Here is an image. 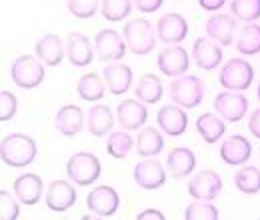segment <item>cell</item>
I'll return each instance as SVG.
<instances>
[{
    "mask_svg": "<svg viewBox=\"0 0 260 220\" xmlns=\"http://www.w3.org/2000/svg\"><path fill=\"white\" fill-rule=\"evenodd\" d=\"M36 156H38V144L28 134L14 132V134L4 136L0 142V160L6 166L22 168V166L32 164Z\"/></svg>",
    "mask_w": 260,
    "mask_h": 220,
    "instance_id": "6da1fadb",
    "label": "cell"
},
{
    "mask_svg": "<svg viewBox=\"0 0 260 220\" xmlns=\"http://www.w3.org/2000/svg\"><path fill=\"white\" fill-rule=\"evenodd\" d=\"M122 36L132 54L144 56L156 48V30L146 18H132L124 24Z\"/></svg>",
    "mask_w": 260,
    "mask_h": 220,
    "instance_id": "7a4b0ae2",
    "label": "cell"
},
{
    "mask_svg": "<svg viewBox=\"0 0 260 220\" xmlns=\"http://www.w3.org/2000/svg\"><path fill=\"white\" fill-rule=\"evenodd\" d=\"M102 174V162L92 152H74L66 162V176L78 186L94 184Z\"/></svg>",
    "mask_w": 260,
    "mask_h": 220,
    "instance_id": "3957f363",
    "label": "cell"
},
{
    "mask_svg": "<svg viewBox=\"0 0 260 220\" xmlns=\"http://www.w3.org/2000/svg\"><path fill=\"white\" fill-rule=\"evenodd\" d=\"M168 96L172 98L174 104L182 106L184 110L196 108L204 100V82L192 74L176 76L168 84Z\"/></svg>",
    "mask_w": 260,
    "mask_h": 220,
    "instance_id": "277c9868",
    "label": "cell"
},
{
    "mask_svg": "<svg viewBox=\"0 0 260 220\" xmlns=\"http://www.w3.org/2000/svg\"><path fill=\"white\" fill-rule=\"evenodd\" d=\"M44 76H46L44 62L38 56L22 54L10 66V78L22 90H32L36 86H40Z\"/></svg>",
    "mask_w": 260,
    "mask_h": 220,
    "instance_id": "5b68a950",
    "label": "cell"
},
{
    "mask_svg": "<svg viewBox=\"0 0 260 220\" xmlns=\"http://www.w3.org/2000/svg\"><path fill=\"white\" fill-rule=\"evenodd\" d=\"M254 80V68L252 64L244 58H230L218 74V82L224 90H234V92H244L250 88Z\"/></svg>",
    "mask_w": 260,
    "mask_h": 220,
    "instance_id": "8992f818",
    "label": "cell"
},
{
    "mask_svg": "<svg viewBox=\"0 0 260 220\" xmlns=\"http://www.w3.org/2000/svg\"><path fill=\"white\" fill-rule=\"evenodd\" d=\"M94 48H96L100 62H118L124 58L128 46H126V40L120 32L106 28V30H100L96 34Z\"/></svg>",
    "mask_w": 260,
    "mask_h": 220,
    "instance_id": "52a82bcc",
    "label": "cell"
},
{
    "mask_svg": "<svg viewBox=\"0 0 260 220\" xmlns=\"http://www.w3.org/2000/svg\"><path fill=\"white\" fill-rule=\"evenodd\" d=\"M214 112L226 122H240L248 112V98L242 92L224 90L214 96Z\"/></svg>",
    "mask_w": 260,
    "mask_h": 220,
    "instance_id": "ba28073f",
    "label": "cell"
},
{
    "mask_svg": "<svg viewBox=\"0 0 260 220\" xmlns=\"http://www.w3.org/2000/svg\"><path fill=\"white\" fill-rule=\"evenodd\" d=\"M86 208L90 212L98 214L100 218H106V216H114L120 208V196L118 192L108 186V184H102L96 186L88 192L86 196Z\"/></svg>",
    "mask_w": 260,
    "mask_h": 220,
    "instance_id": "9c48e42d",
    "label": "cell"
},
{
    "mask_svg": "<svg viewBox=\"0 0 260 220\" xmlns=\"http://www.w3.org/2000/svg\"><path fill=\"white\" fill-rule=\"evenodd\" d=\"M132 178H134L136 186H140V188L156 190L164 186V182H166V168L160 160H154V158L140 160L138 164H134Z\"/></svg>",
    "mask_w": 260,
    "mask_h": 220,
    "instance_id": "30bf717a",
    "label": "cell"
},
{
    "mask_svg": "<svg viewBox=\"0 0 260 220\" xmlns=\"http://www.w3.org/2000/svg\"><path fill=\"white\" fill-rule=\"evenodd\" d=\"M156 64H158V70L162 72L164 76L176 78V76L186 74V70L190 66V54L182 46L170 44V46H166L158 52Z\"/></svg>",
    "mask_w": 260,
    "mask_h": 220,
    "instance_id": "8fae6325",
    "label": "cell"
},
{
    "mask_svg": "<svg viewBox=\"0 0 260 220\" xmlns=\"http://www.w3.org/2000/svg\"><path fill=\"white\" fill-rule=\"evenodd\" d=\"M222 192V178L216 170H200L188 182V194L194 200H214Z\"/></svg>",
    "mask_w": 260,
    "mask_h": 220,
    "instance_id": "7c38bea8",
    "label": "cell"
},
{
    "mask_svg": "<svg viewBox=\"0 0 260 220\" xmlns=\"http://www.w3.org/2000/svg\"><path fill=\"white\" fill-rule=\"evenodd\" d=\"M116 120L124 130H140L148 120L146 104L138 98H126L116 106Z\"/></svg>",
    "mask_w": 260,
    "mask_h": 220,
    "instance_id": "4fadbf2b",
    "label": "cell"
},
{
    "mask_svg": "<svg viewBox=\"0 0 260 220\" xmlns=\"http://www.w3.org/2000/svg\"><path fill=\"white\" fill-rule=\"evenodd\" d=\"M44 202L52 212H64L76 202V188L68 180H52L44 192Z\"/></svg>",
    "mask_w": 260,
    "mask_h": 220,
    "instance_id": "5bb4252c",
    "label": "cell"
},
{
    "mask_svg": "<svg viewBox=\"0 0 260 220\" xmlns=\"http://www.w3.org/2000/svg\"><path fill=\"white\" fill-rule=\"evenodd\" d=\"M156 36L164 44H180L188 36V22L178 12H168L156 22Z\"/></svg>",
    "mask_w": 260,
    "mask_h": 220,
    "instance_id": "9a60e30c",
    "label": "cell"
},
{
    "mask_svg": "<svg viewBox=\"0 0 260 220\" xmlns=\"http://www.w3.org/2000/svg\"><path fill=\"white\" fill-rule=\"evenodd\" d=\"M156 122L166 136H182L188 128V114L178 104H166L156 112Z\"/></svg>",
    "mask_w": 260,
    "mask_h": 220,
    "instance_id": "2e32d148",
    "label": "cell"
},
{
    "mask_svg": "<svg viewBox=\"0 0 260 220\" xmlns=\"http://www.w3.org/2000/svg\"><path fill=\"white\" fill-rule=\"evenodd\" d=\"M218 152L222 162H226L228 166H240V164H246V160H250L252 156V144L246 136L232 134L222 140Z\"/></svg>",
    "mask_w": 260,
    "mask_h": 220,
    "instance_id": "e0dca14e",
    "label": "cell"
},
{
    "mask_svg": "<svg viewBox=\"0 0 260 220\" xmlns=\"http://www.w3.org/2000/svg\"><path fill=\"white\" fill-rule=\"evenodd\" d=\"M192 60L202 70H214L222 62V46L208 36L196 38L192 44Z\"/></svg>",
    "mask_w": 260,
    "mask_h": 220,
    "instance_id": "ac0fdd59",
    "label": "cell"
},
{
    "mask_svg": "<svg viewBox=\"0 0 260 220\" xmlns=\"http://www.w3.org/2000/svg\"><path fill=\"white\" fill-rule=\"evenodd\" d=\"M102 78H104V84H106V90L112 96H122L126 95L132 86V80H134V74H132V68L128 64H106L104 70H102Z\"/></svg>",
    "mask_w": 260,
    "mask_h": 220,
    "instance_id": "d6986e66",
    "label": "cell"
},
{
    "mask_svg": "<svg viewBox=\"0 0 260 220\" xmlns=\"http://www.w3.org/2000/svg\"><path fill=\"white\" fill-rule=\"evenodd\" d=\"M66 58L76 68L92 64L94 48H92L88 36H84L82 32H70L66 38Z\"/></svg>",
    "mask_w": 260,
    "mask_h": 220,
    "instance_id": "ffe728a7",
    "label": "cell"
},
{
    "mask_svg": "<svg viewBox=\"0 0 260 220\" xmlns=\"http://www.w3.org/2000/svg\"><path fill=\"white\" fill-rule=\"evenodd\" d=\"M204 30L208 38H212L220 46H230L234 42V34L238 30V22L230 14H216L206 20Z\"/></svg>",
    "mask_w": 260,
    "mask_h": 220,
    "instance_id": "44dd1931",
    "label": "cell"
},
{
    "mask_svg": "<svg viewBox=\"0 0 260 220\" xmlns=\"http://www.w3.org/2000/svg\"><path fill=\"white\" fill-rule=\"evenodd\" d=\"M12 190H14L16 198L24 206H34V204L40 202V198L44 194V182H42V178L38 174L28 172V174H22V176H18L14 180Z\"/></svg>",
    "mask_w": 260,
    "mask_h": 220,
    "instance_id": "7402d4cb",
    "label": "cell"
},
{
    "mask_svg": "<svg viewBox=\"0 0 260 220\" xmlns=\"http://www.w3.org/2000/svg\"><path fill=\"white\" fill-rule=\"evenodd\" d=\"M166 168L172 178H186L196 170V154L194 150L186 146H176L166 156Z\"/></svg>",
    "mask_w": 260,
    "mask_h": 220,
    "instance_id": "603a6c76",
    "label": "cell"
},
{
    "mask_svg": "<svg viewBox=\"0 0 260 220\" xmlns=\"http://www.w3.org/2000/svg\"><path fill=\"white\" fill-rule=\"evenodd\" d=\"M34 52L46 66H58L64 60L66 46L58 34H44L42 38H38Z\"/></svg>",
    "mask_w": 260,
    "mask_h": 220,
    "instance_id": "cb8c5ba5",
    "label": "cell"
},
{
    "mask_svg": "<svg viewBox=\"0 0 260 220\" xmlns=\"http://www.w3.org/2000/svg\"><path fill=\"white\" fill-rule=\"evenodd\" d=\"M84 126V112L76 104H64L54 114V128L62 136H76Z\"/></svg>",
    "mask_w": 260,
    "mask_h": 220,
    "instance_id": "d4e9b609",
    "label": "cell"
},
{
    "mask_svg": "<svg viewBox=\"0 0 260 220\" xmlns=\"http://www.w3.org/2000/svg\"><path fill=\"white\" fill-rule=\"evenodd\" d=\"M116 122V114L106 104H94L86 114V130L92 136H106L112 132Z\"/></svg>",
    "mask_w": 260,
    "mask_h": 220,
    "instance_id": "484cf974",
    "label": "cell"
},
{
    "mask_svg": "<svg viewBox=\"0 0 260 220\" xmlns=\"http://www.w3.org/2000/svg\"><path fill=\"white\" fill-rule=\"evenodd\" d=\"M196 132L206 144H216L226 134V120L216 112H204L196 118Z\"/></svg>",
    "mask_w": 260,
    "mask_h": 220,
    "instance_id": "4316f807",
    "label": "cell"
},
{
    "mask_svg": "<svg viewBox=\"0 0 260 220\" xmlns=\"http://www.w3.org/2000/svg\"><path fill=\"white\" fill-rule=\"evenodd\" d=\"M134 142H136V152L142 158H156L164 150L162 132L152 126H142Z\"/></svg>",
    "mask_w": 260,
    "mask_h": 220,
    "instance_id": "83f0119b",
    "label": "cell"
},
{
    "mask_svg": "<svg viewBox=\"0 0 260 220\" xmlns=\"http://www.w3.org/2000/svg\"><path fill=\"white\" fill-rule=\"evenodd\" d=\"M164 95V86L162 80L152 74V72H146L138 78L136 82V88H134V96L138 100H142L144 104H156Z\"/></svg>",
    "mask_w": 260,
    "mask_h": 220,
    "instance_id": "f1b7e54d",
    "label": "cell"
},
{
    "mask_svg": "<svg viewBox=\"0 0 260 220\" xmlns=\"http://www.w3.org/2000/svg\"><path fill=\"white\" fill-rule=\"evenodd\" d=\"M76 92H78V96L82 100H86V102H96L106 92L104 78L100 74H96V72H88V74L80 76V80L76 84Z\"/></svg>",
    "mask_w": 260,
    "mask_h": 220,
    "instance_id": "f546056e",
    "label": "cell"
},
{
    "mask_svg": "<svg viewBox=\"0 0 260 220\" xmlns=\"http://www.w3.org/2000/svg\"><path fill=\"white\" fill-rule=\"evenodd\" d=\"M136 146L134 138L130 136V130H112L108 134V140H106V150L108 154L116 160H122L132 152V148Z\"/></svg>",
    "mask_w": 260,
    "mask_h": 220,
    "instance_id": "4dcf8cb0",
    "label": "cell"
},
{
    "mask_svg": "<svg viewBox=\"0 0 260 220\" xmlns=\"http://www.w3.org/2000/svg\"><path fill=\"white\" fill-rule=\"evenodd\" d=\"M236 50L242 56H254L260 52V24L250 22L246 24L236 40Z\"/></svg>",
    "mask_w": 260,
    "mask_h": 220,
    "instance_id": "1f68e13d",
    "label": "cell"
},
{
    "mask_svg": "<svg viewBox=\"0 0 260 220\" xmlns=\"http://www.w3.org/2000/svg\"><path fill=\"white\" fill-rule=\"evenodd\" d=\"M234 186L242 194H258L260 192V168L258 166H242L234 174Z\"/></svg>",
    "mask_w": 260,
    "mask_h": 220,
    "instance_id": "d6a6232c",
    "label": "cell"
},
{
    "mask_svg": "<svg viewBox=\"0 0 260 220\" xmlns=\"http://www.w3.org/2000/svg\"><path fill=\"white\" fill-rule=\"evenodd\" d=\"M132 0H100V12L102 18L108 22H120L132 12Z\"/></svg>",
    "mask_w": 260,
    "mask_h": 220,
    "instance_id": "836d02e7",
    "label": "cell"
},
{
    "mask_svg": "<svg viewBox=\"0 0 260 220\" xmlns=\"http://www.w3.org/2000/svg\"><path fill=\"white\" fill-rule=\"evenodd\" d=\"M230 12L246 24L256 22L260 18V0H230Z\"/></svg>",
    "mask_w": 260,
    "mask_h": 220,
    "instance_id": "e575fe53",
    "label": "cell"
},
{
    "mask_svg": "<svg viewBox=\"0 0 260 220\" xmlns=\"http://www.w3.org/2000/svg\"><path fill=\"white\" fill-rule=\"evenodd\" d=\"M218 216V208L210 200H194L184 208L186 220H216Z\"/></svg>",
    "mask_w": 260,
    "mask_h": 220,
    "instance_id": "d590c367",
    "label": "cell"
},
{
    "mask_svg": "<svg viewBox=\"0 0 260 220\" xmlns=\"http://www.w3.org/2000/svg\"><path fill=\"white\" fill-rule=\"evenodd\" d=\"M66 8H68V12L72 16L88 20V18H92L100 10V0H68Z\"/></svg>",
    "mask_w": 260,
    "mask_h": 220,
    "instance_id": "8d00e7d4",
    "label": "cell"
},
{
    "mask_svg": "<svg viewBox=\"0 0 260 220\" xmlns=\"http://www.w3.org/2000/svg\"><path fill=\"white\" fill-rule=\"evenodd\" d=\"M16 194H10L6 190H0V218L16 220L20 216V200L14 198Z\"/></svg>",
    "mask_w": 260,
    "mask_h": 220,
    "instance_id": "74e56055",
    "label": "cell"
},
{
    "mask_svg": "<svg viewBox=\"0 0 260 220\" xmlns=\"http://www.w3.org/2000/svg\"><path fill=\"white\" fill-rule=\"evenodd\" d=\"M18 110V100L16 96L8 90H2L0 92V120L2 122H8Z\"/></svg>",
    "mask_w": 260,
    "mask_h": 220,
    "instance_id": "f35d334b",
    "label": "cell"
},
{
    "mask_svg": "<svg viewBox=\"0 0 260 220\" xmlns=\"http://www.w3.org/2000/svg\"><path fill=\"white\" fill-rule=\"evenodd\" d=\"M134 6L142 12V14H152L156 10H160L164 4V0H132Z\"/></svg>",
    "mask_w": 260,
    "mask_h": 220,
    "instance_id": "ab89813d",
    "label": "cell"
},
{
    "mask_svg": "<svg viewBox=\"0 0 260 220\" xmlns=\"http://www.w3.org/2000/svg\"><path fill=\"white\" fill-rule=\"evenodd\" d=\"M248 130L254 138L260 140V108H256L254 112H250V118H248Z\"/></svg>",
    "mask_w": 260,
    "mask_h": 220,
    "instance_id": "60d3db41",
    "label": "cell"
},
{
    "mask_svg": "<svg viewBox=\"0 0 260 220\" xmlns=\"http://www.w3.org/2000/svg\"><path fill=\"white\" fill-rule=\"evenodd\" d=\"M224 4H226V0H198V6H200L202 10H208V12L220 10Z\"/></svg>",
    "mask_w": 260,
    "mask_h": 220,
    "instance_id": "b9f144b4",
    "label": "cell"
},
{
    "mask_svg": "<svg viewBox=\"0 0 260 220\" xmlns=\"http://www.w3.org/2000/svg\"><path fill=\"white\" fill-rule=\"evenodd\" d=\"M136 218L138 220H146V218H154V220H164V216L160 210H156V208H148V210H142V212H138L136 214Z\"/></svg>",
    "mask_w": 260,
    "mask_h": 220,
    "instance_id": "7bdbcfd3",
    "label": "cell"
},
{
    "mask_svg": "<svg viewBox=\"0 0 260 220\" xmlns=\"http://www.w3.org/2000/svg\"><path fill=\"white\" fill-rule=\"evenodd\" d=\"M256 98H258V102H260V84H258V90H256Z\"/></svg>",
    "mask_w": 260,
    "mask_h": 220,
    "instance_id": "ee69618b",
    "label": "cell"
}]
</instances>
